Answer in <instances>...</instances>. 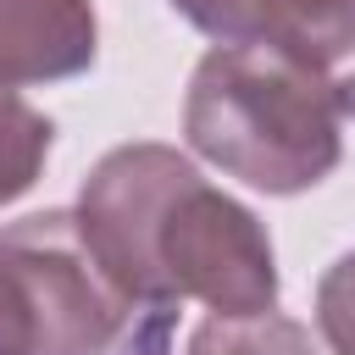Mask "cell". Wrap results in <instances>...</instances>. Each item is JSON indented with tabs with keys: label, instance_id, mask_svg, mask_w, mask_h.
<instances>
[{
	"label": "cell",
	"instance_id": "obj_1",
	"mask_svg": "<svg viewBox=\"0 0 355 355\" xmlns=\"http://www.w3.org/2000/svg\"><path fill=\"white\" fill-rule=\"evenodd\" d=\"M349 111L355 83L272 39H250L200 55L183 94V139L261 194H300L338 166Z\"/></svg>",
	"mask_w": 355,
	"mask_h": 355
},
{
	"label": "cell",
	"instance_id": "obj_2",
	"mask_svg": "<svg viewBox=\"0 0 355 355\" xmlns=\"http://www.w3.org/2000/svg\"><path fill=\"white\" fill-rule=\"evenodd\" d=\"M194 161L178 155L172 144H116L94 161V172L78 189V233L94 250V261L105 266V277L150 311H172V288L161 277V216L166 205L194 183Z\"/></svg>",
	"mask_w": 355,
	"mask_h": 355
},
{
	"label": "cell",
	"instance_id": "obj_3",
	"mask_svg": "<svg viewBox=\"0 0 355 355\" xmlns=\"http://www.w3.org/2000/svg\"><path fill=\"white\" fill-rule=\"evenodd\" d=\"M0 266L17 272L33 305L39 355H105L128 333L133 300L105 277L72 211H33L0 227Z\"/></svg>",
	"mask_w": 355,
	"mask_h": 355
},
{
	"label": "cell",
	"instance_id": "obj_4",
	"mask_svg": "<svg viewBox=\"0 0 355 355\" xmlns=\"http://www.w3.org/2000/svg\"><path fill=\"white\" fill-rule=\"evenodd\" d=\"M161 277L172 300H200L216 316H255L277 305L272 239L250 205L194 178L161 216Z\"/></svg>",
	"mask_w": 355,
	"mask_h": 355
},
{
	"label": "cell",
	"instance_id": "obj_5",
	"mask_svg": "<svg viewBox=\"0 0 355 355\" xmlns=\"http://www.w3.org/2000/svg\"><path fill=\"white\" fill-rule=\"evenodd\" d=\"M100 55L94 0H0V83H61Z\"/></svg>",
	"mask_w": 355,
	"mask_h": 355
},
{
	"label": "cell",
	"instance_id": "obj_6",
	"mask_svg": "<svg viewBox=\"0 0 355 355\" xmlns=\"http://www.w3.org/2000/svg\"><path fill=\"white\" fill-rule=\"evenodd\" d=\"M266 39L311 67H333L355 55V0H277Z\"/></svg>",
	"mask_w": 355,
	"mask_h": 355
},
{
	"label": "cell",
	"instance_id": "obj_7",
	"mask_svg": "<svg viewBox=\"0 0 355 355\" xmlns=\"http://www.w3.org/2000/svg\"><path fill=\"white\" fill-rule=\"evenodd\" d=\"M189 355H316V344L294 316L255 311V316H205L189 333Z\"/></svg>",
	"mask_w": 355,
	"mask_h": 355
},
{
	"label": "cell",
	"instance_id": "obj_8",
	"mask_svg": "<svg viewBox=\"0 0 355 355\" xmlns=\"http://www.w3.org/2000/svg\"><path fill=\"white\" fill-rule=\"evenodd\" d=\"M50 144H55V122L33 111L11 83H0V205H11L39 183Z\"/></svg>",
	"mask_w": 355,
	"mask_h": 355
},
{
	"label": "cell",
	"instance_id": "obj_9",
	"mask_svg": "<svg viewBox=\"0 0 355 355\" xmlns=\"http://www.w3.org/2000/svg\"><path fill=\"white\" fill-rule=\"evenodd\" d=\"M200 33H211L216 44H250L272 33V6L277 0H172Z\"/></svg>",
	"mask_w": 355,
	"mask_h": 355
},
{
	"label": "cell",
	"instance_id": "obj_10",
	"mask_svg": "<svg viewBox=\"0 0 355 355\" xmlns=\"http://www.w3.org/2000/svg\"><path fill=\"white\" fill-rule=\"evenodd\" d=\"M316 327L333 355H355V250L338 255L316 283Z\"/></svg>",
	"mask_w": 355,
	"mask_h": 355
},
{
	"label": "cell",
	"instance_id": "obj_11",
	"mask_svg": "<svg viewBox=\"0 0 355 355\" xmlns=\"http://www.w3.org/2000/svg\"><path fill=\"white\" fill-rule=\"evenodd\" d=\"M0 355H39V322L11 266H0Z\"/></svg>",
	"mask_w": 355,
	"mask_h": 355
},
{
	"label": "cell",
	"instance_id": "obj_12",
	"mask_svg": "<svg viewBox=\"0 0 355 355\" xmlns=\"http://www.w3.org/2000/svg\"><path fill=\"white\" fill-rule=\"evenodd\" d=\"M128 355H161V327H155V333H150L139 349H128Z\"/></svg>",
	"mask_w": 355,
	"mask_h": 355
}]
</instances>
